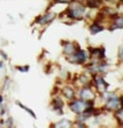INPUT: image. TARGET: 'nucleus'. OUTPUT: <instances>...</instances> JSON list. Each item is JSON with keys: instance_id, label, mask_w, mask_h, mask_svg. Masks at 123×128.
I'll return each instance as SVG.
<instances>
[{"instance_id": "obj_3", "label": "nucleus", "mask_w": 123, "mask_h": 128, "mask_svg": "<svg viewBox=\"0 0 123 128\" xmlns=\"http://www.w3.org/2000/svg\"><path fill=\"white\" fill-rule=\"evenodd\" d=\"M64 91H65V92H67V93H65V95H66L67 98H72L74 96V93H73V90H72V89H70V88H66Z\"/></svg>"}, {"instance_id": "obj_4", "label": "nucleus", "mask_w": 123, "mask_h": 128, "mask_svg": "<svg viewBox=\"0 0 123 128\" xmlns=\"http://www.w3.org/2000/svg\"><path fill=\"white\" fill-rule=\"evenodd\" d=\"M115 25H116V27H118V28H123V18H117L116 22H115Z\"/></svg>"}, {"instance_id": "obj_5", "label": "nucleus", "mask_w": 123, "mask_h": 128, "mask_svg": "<svg viewBox=\"0 0 123 128\" xmlns=\"http://www.w3.org/2000/svg\"><path fill=\"white\" fill-rule=\"evenodd\" d=\"M56 1H58V2H70L72 0H56Z\"/></svg>"}, {"instance_id": "obj_1", "label": "nucleus", "mask_w": 123, "mask_h": 128, "mask_svg": "<svg viewBox=\"0 0 123 128\" xmlns=\"http://www.w3.org/2000/svg\"><path fill=\"white\" fill-rule=\"evenodd\" d=\"M85 106H86V104H85L84 102H80V100H76V102H72V104H70V106L72 108V110H73L74 112H76V113H81L82 111H83V109H84Z\"/></svg>"}, {"instance_id": "obj_6", "label": "nucleus", "mask_w": 123, "mask_h": 128, "mask_svg": "<svg viewBox=\"0 0 123 128\" xmlns=\"http://www.w3.org/2000/svg\"><path fill=\"white\" fill-rule=\"evenodd\" d=\"M120 56L123 58V46L120 48Z\"/></svg>"}, {"instance_id": "obj_2", "label": "nucleus", "mask_w": 123, "mask_h": 128, "mask_svg": "<svg viewBox=\"0 0 123 128\" xmlns=\"http://www.w3.org/2000/svg\"><path fill=\"white\" fill-rule=\"evenodd\" d=\"M119 104H120V100H119L118 98H113L109 100V102H108V106H109V108H111V109H116L117 106H119Z\"/></svg>"}]
</instances>
